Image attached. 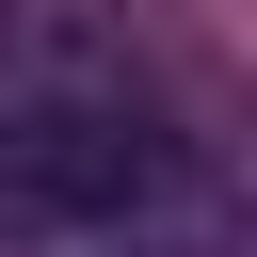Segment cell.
<instances>
[{"label": "cell", "instance_id": "cell-1", "mask_svg": "<svg viewBox=\"0 0 257 257\" xmlns=\"http://www.w3.org/2000/svg\"><path fill=\"white\" fill-rule=\"evenodd\" d=\"M0 225L16 257H225L241 241L225 177L145 112L128 48L64 0L16 32V80H0Z\"/></svg>", "mask_w": 257, "mask_h": 257}]
</instances>
